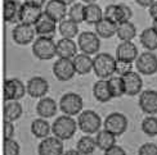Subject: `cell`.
<instances>
[{
	"instance_id": "1",
	"label": "cell",
	"mask_w": 157,
	"mask_h": 155,
	"mask_svg": "<svg viewBox=\"0 0 157 155\" xmlns=\"http://www.w3.org/2000/svg\"><path fill=\"white\" fill-rule=\"evenodd\" d=\"M93 72L99 80H108L116 72V56L108 53H98L93 58Z\"/></svg>"
},
{
	"instance_id": "2",
	"label": "cell",
	"mask_w": 157,
	"mask_h": 155,
	"mask_svg": "<svg viewBox=\"0 0 157 155\" xmlns=\"http://www.w3.org/2000/svg\"><path fill=\"white\" fill-rule=\"evenodd\" d=\"M77 128H78L77 121H75L74 117H71V115L63 114L57 117L56 121L53 122V124H52V133L56 137L64 141V140L72 139L77 131Z\"/></svg>"
},
{
	"instance_id": "3",
	"label": "cell",
	"mask_w": 157,
	"mask_h": 155,
	"mask_svg": "<svg viewBox=\"0 0 157 155\" xmlns=\"http://www.w3.org/2000/svg\"><path fill=\"white\" fill-rule=\"evenodd\" d=\"M78 130L82 131L85 135H94L101 131V127L103 126L101 115L97 112L86 109L82 110L77 117Z\"/></svg>"
},
{
	"instance_id": "4",
	"label": "cell",
	"mask_w": 157,
	"mask_h": 155,
	"mask_svg": "<svg viewBox=\"0 0 157 155\" xmlns=\"http://www.w3.org/2000/svg\"><path fill=\"white\" fill-rule=\"evenodd\" d=\"M32 54L39 60H52L57 55V42L52 37L39 36L32 42Z\"/></svg>"
},
{
	"instance_id": "5",
	"label": "cell",
	"mask_w": 157,
	"mask_h": 155,
	"mask_svg": "<svg viewBox=\"0 0 157 155\" xmlns=\"http://www.w3.org/2000/svg\"><path fill=\"white\" fill-rule=\"evenodd\" d=\"M77 46L81 53L88 55H97L101 49V37L95 32L84 31L77 36Z\"/></svg>"
},
{
	"instance_id": "6",
	"label": "cell",
	"mask_w": 157,
	"mask_h": 155,
	"mask_svg": "<svg viewBox=\"0 0 157 155\" xmlns=\"http://www.w3.org/2000/svg\"><path fill=\"white\" fill-rule=\"evenodd\" d=\"M84 108V100L76 92H67L62 95V98L59 100V109L62 110L63 114L66 115H78L82 112Z\"/></svg>"
},
{
	"instance_id": "7",
	"label": "cell",
	"mask_w": 157,
	"mask_h": 155,
	"mask_svg": "<svg viewBox=\"0 0 157 155\" xmlns=\"http://www.w3.org/2000/svg\"><path fill=\"white\" fill-rule=\"evenodd\" d=\"M128 124H129L128 117L125 114L119 113V112L109 113L103 122L104 130H107L111 133H113L116 137H119V136H121V135H124L126 132Z\"/></svg>"
},
{
	"instance_id": "8",
	"label": "cell",
	"mask_w": 157,
	"mask_h": 155,
	"mask_svg": "<svg viewBox=\"0 0 157 155\" xmlns=\"http://www.w3.org/2000/svg\"><path fill=\"white\" fill-rule=\"evenodd\" d=\"M133 17V10L128 4H109L104 9V18L119 24L121 22L130 21Z\"/></svg>"
},
{
	"instance_id": "9",
	"label": "cell",
	"mask_w": 157,
	"mask_h": 155,
	"mask_svg": "<svg viewBox=\"0 0 157 155\" xmlns=\"http://www.w3.org/2000/svg\"><path fill=\"white\" fill-rule=\"evenodd\" d=\"M27 94V86L19 78H8L4 82V100L18 101Z\"/></svg>"
},
{
	"instance_id": "10",
	"label": "cell",
	"mask_w": 157,
	"mask_h": 155,
	"mask_svg": "<svg viewBox=\"0 0 157 155\" xmlns=\"http://www.w3.org/2000/svg\"><path fill=\"white\" fill-rule=\"evenodd\" d=\"M53 74L58 81H62V82H67L70 80H72L76 74L74 60L58 58L56 63L53 64Z\"/></svg>"
},
{
	"instance_id": "11",
	"label": "cell",
	"mask_w": 157,
	"mask_h": 155,
	"mask_svg": "<svg viewBox=\"0 0 157 155\" xmlns=\"http://www.w3.org/2000/svg\"><path fill=\"white\" fill-rule=\"evenodd\" d=\"M135 67L140 74L152 76L157 73V55L153 51H144L139 54L138 59L135 60Z\"/></svg>"
},
{
	"instance_id": "12",
	"label": "cell",
	"mask_w": 157,
	"mask_h": 155,
	"mask_svg": "<svg viewBox=\"0 0 157 155\" xmlns=\"http://www.w3.org/2000/svg\"><path fill=\"white\" fill-rule=\"evenodd\" d=\"M35 35L36 31L35 27L31 24H25V23H18L12 31V38L17 45H29L31 42H34L35 40Z\"/></svg>"
},
{
	"instance_id": "13",
	"label": "cell",
	"mask_w": 157,
	"mask_h": 155,
	"mask_svg": "<svg viewBox=\"0 0 157 155\" xmlns=\"http://www.w3.org/2000/svg\"><path fill=\"white\" fill-rule=\"evenodd\" d=\"M37 154L39 155H63L64 146L63 141L56 136H49L43 139L40 144L37 145Z\"/></svg>"
},
{
	"instance_id": "14",
	"label": "cell",
	"mask_w": 157,
	"mask_h": 155,
	"mask_svg": "<svg viewBox=\"0 0 157 155\" xmlns=\"http://www.w3.org/2000/svg\"><path fill=\"white\" fill-rule=\"evenodd\" d=\"M27 94L34 99H43L49 91V83L41 76H34L26 83Z\"/></svg>"
},
{
	"instance_id": "15",
	"label": "cell",
	"mask_w": 157,
	"mask_h": 155,
	"mask_svg": "<svg viewBox=\"0 0 157 155\" xmlns=\"http://www.w3.org/2000/svg\"><path fill=\"white\" fill-rule=\"evenodd\" d=\"M138 105L144 114H148V115L157 114V91L156 90H144V91H142L139 94Z\"/></svg>"
},
{
	"instance_id": "16",
	"label": "cell",
	"mask_w": 157,
	"mask_h": 155,
	"mask_svg": "<svg viewBox=\"0 0 157 155\" xmlns=\"http://www.w3.org/2000/svg\"><path fill=\"white\" fill-rule=\"evenodd\" d=\"M36 35L41 36V37H52L56 35L57 31V22L54 19H52L47 13L43 12L41 17L39 18V21L36 22V24L34 26Z\"/></svg>"
},
{
	"instance_id": "17",
	"label": "cell",
	"mask_w": 157,
	"mask_h": 155,
	"mask_svg": "<svg viewBox=\"0 0 157 155\" xmlns=\"http://www.w3.org/2000/svg\"><path fill=\"white\" fill-rule=\"evenodd\" d=\"M41 14H43L41 8H37V6L23 3V4H21V8H19L18 22L25 23V24L35 26L36 22L39 21V18L41 17Z\"/></svg>"
},
{
	"instance_id": "18",
	"label": "cell",
	"mask_w": 157,
	"mask_h": 155,
	"mask_svg": "<svg viewBox=\"0 0 157 155\" xmlns=\"http://www.w3.org/2000/svg\"><path fill=\"white\" fill-rule=\"evenodd\" d=\"M138 48L133 41H121L116 48V59L134 63L138 59Z\"/></svg>"
},
{
	"instance_id": "19",
	"label": "cell",
	"mask_w": 157,
	"mask_h": 155,
	"mask_svg": "<svg viewBox=\"0 0 157 155\" xmlns=\"http://www.w3.org/2000/svg\"><path fill=\"white\" fill-rule=\"evenodd\" d=\"M124 85H125V95L129 96H135L142 92L143 88V80L142 76L138 72H130L126 76L122 77Z\"/></svg>"
},
{
	"instance_id": "20",
	"label": "cell",
	"mask_w": 157,
	"mask_h": 155,
	"mask_svg": "<svg viewBox=\"0 0 157 155\" xmlns=\"http://www.w3.org/2000/svg\"><path fill=\"white\" fill-rule=\"evenodd\" d=\"M44 12L47 13L52 19H54L57 23H59L63 19H66V14H68L67 5L59 2V0H49V2H47Z\"/></svg>"
},
{
	"instance_id": "21",
	"label": "cell",
	"mask_w": 157,
	"mask_h": 155,
	"mask_svg": "<svg viewBox=\"0 0 157 155\" xmlns=\"http://www.w3.org/2000/svg\"><path fill=\"white\" fill-rule=\"evenodd\" d=\"M77 42L72 38H61L57 41V55L58 58H64V59H74L78 54L77 53Z\"/></svg>"
},
{
	"instance_id": "22",
	"label": "cell",
	"mask_w": 157,
	"mask_h": 155,
	"mask_svg": "<svg viewBox=\"0 0 157 155\" xmlns=\"http://www.w3.org/2000/svg\"><path fill=\"white\" fill-rule=\"evenodd\" d=\"M58 110V105L53 98L45 96V98L40 99L36 105V113L39 114L40 118H52L57 114Z\"/></svg>"
},
{
	"instance_id": "23",
	"label": "cell",
	"mask_w": 157,
	"mask_h": 155,
	"mask_svg": "<svg viewBox=\"0 0 157 155\" xmlns=\"http://www.w3.org/2000/svg\"><path fill=\"white\" fill-rule=\"evenodd\" d=\"M72 60L76 69V74H80V76L89 74L93 70V58L88 54L78 53Z\"/></svg>"
},
{
	"instance_id": "24",
	"label": "cell",
	"mask_w": 157,
	"mask_h": 155,
	"mask_svg": "<svg viewBox=\"0 0 157 155\" xmlns=\"http://www.w3.org/2000/svg\"><path fill=\"white\" fill-rule=\"evenodd\" d=\"M30 130L35 137L43 140V139L49 137V135L52 132V126L45 118H37L32 121Z\"/></svg>"
},
{
	"instance_id": "25",
	"label": "cell",
	"mask_w": 157,
	"mask_h": 155,
	"mask_svg": "<svg viewBox=\"0 0 157 155\" xmlns=\"http://www.w3.org/2000/svg\"><path fill=\"white\" fill-rule=\"evenodd\" d=\"M139 41L147 51L157 50V30H155L153 27L144 28L140 32Z\"/></svg>"
},
{
	"instance_id": "26",
	"label": "cell",
	"mask_w": 157,
	"mask_h": 155,
	"mask_svg": "<svg viewBox=\"0 0 157 155\" xmlns=\"http://www.w3.org/2000/svg\"><path fill=\"white\" fill-rule=\"evenodd\" d=\"M117 37L121 41H133L136 37V27L133 22L125 21L117 24Z\"/></svg>"
},
{
	"instance_id": "27",
	"label": "cell",
	"mask_w": 157,
	"mask_h": 155,
	"mask_svg": "<svg viewBox=\"0 0 157 155\" xmlns=\"http://www.w3.org/2000/svg\"><path fill=\"white\" fill-rule=\"evenodd\" d=\"M93 96L97 101L99 103H107L112 99L108 88L107 80H98L93 85Z\"/></svg>"
},
{
	"instance_id": "28",
	"label": "cell",
	"mask_w": 157,
	"mask_h": 155,
	"mask_svg": "<svg viewBox=\"0 0 157 155\" xmlns=\"http://www.w3.org/2000/svg\"><path fill=\"white\" fill-rule=\"evenodd\" d=\"M23 113V108L19 101H5L4 106V121L5 122H14L21 118Z\"/></svg>"
},
{
	"instance_id": "29",
	"label": "cell",
	"mask_w": 157,
	"mask_h": 155,
	"mask_svg": "<svg viewBox=\"0 0 157 155\" xmlns=\"http://www.w3.org/2000/svg\"><path fill=\"white\" fill-rule=\"evenodd\" d=\"M95 141H97V146L98 149H101L103 151H107L111 149L112 146L116 145V136L113 133H111L107 130H101L95 135Z\"/></svg>"
},
{
	"instance_id": "30",
	"label": "cell",
	"mask_w": 157,
	"mask_h": 155,
	"mask_svg": "<svg viewBox=\"0 0 157 155\" xmlns=\"http://www.w3.org/2000/svg\"><path fill=\"white\" fill-rule=\"evenodd\" d=\"M117 32V24L108 21V19L103 18L101 22L95 24V34L101 38H111L116 35Z\"/></svg>"
},
{
	"instance_id": "31",
	"label": "cell",
	"mask_w": 157,
	"mask_h": 155,
	"mask_svg": "<svg viewBox=\"0 0 157 155\" xmlns=\"http://www.w3.org/2000/svg\"><path fill=\"white\" fill-rule=\"evenodd\" d=\"M97 141L95 137L90 136V135H84L78 139L76 144V150L81 155H91L97 149Z\"/></svg>"
},
{
	"instance_id": "32",
	"label": "cell",
	"mask_w": 157,
	"mask_h": 155,
	"mask_svg": "<svg viewBox=\"0 0 157 155\" xmlns=\"http://www.w3.org/2000/svg\"><path fill=\"white\" fill-rule=\"evenodd\" d=\"M104 18V12L97 3L85 5V22L88 24H97Z\"/></svg>"
},
{
	"instance_id": "33",
	"label": "cell",
	"mask_w": 157,
	"mask_h": 155,
	"mask_svg": "<svg viewBox=\"0 0 157 155\" xmlns=\"http://www.w3.org/2000/svg\"><path fill=\"white\" fill-rule=\"evenodd\" d=\"M58 31H59V34L63 38H72L74 40L76 36L80 35L78 34V24L68 18L59 22V24H58Z\"/></svg>"
},
{
	"instance_id": "34",
	"label": "cell",
	"mask_w": 157,
	"mask_h": 155,
	"mask_svg": "<svg viewBox=\"0 0 157 155\" xmlns=\"http://www.w3.org/2000/svg\"><path fill=\"white\" fill-rule=\"evenodd\" d=\"M19 4L17 0H4V19L6 22H17L19 16Z\"/></svg>"
},
{
	"instance_id": "35",
	"label": "cell",
	"mask_w": 157,
	"mask_h": 155,
	"mask_svg": "<svg viewBox=\"0 0 157 155\" xmlns=\"http://www.w3.org/2000/svg\"><path fill=\"white\" fill-rule=\"evenodd\" d=\"M107 82H108V88H109L112 99L121 98L122 95H125V85H124L122 77L115 74L112 77H109Z\"/></svg>"
},
{
	"instance_id": "36",
	"label": "cell",
	"mask_w": 157,
	"mask_h": 155,
	"mask_svg": "<svg viewBox=\"0 0 157 155\" xmlns=\"http://www.w3.org/2000/svg\"><path fill=\"white\" fill-rule=\"evenodd\" d=\"M68 19L74 21L75 23H82L85 22V4L84 3H75L71 5L68 9Z\"/></svg>"
},
{
	"instance_id": "37",
	"label": "cell",
	"mask_w": 157,
	"mask_h": 155,
	"mask_svg": "<svg viewBox=\"0 0 157 155\" xmlns=\"http://www.w3.org/2000/svg\"><path fill=\"white\" fill-rule=\"evenodd\" d=\"M142 131L149 137L157 136V117H155V115H147L142 121Z\"/></svg>"
},
{
	"instance_id": "38",
	"label": "cell",
	"mask_w": 157,
	"mask_h": 155,
	"mask_svg": "<svg viewBox=\"0 0 157 155\" xmlns=\"http://www.w3.org/2000/svg\"><path fill=\"white\" fill-rule=\"evenodd\" d=\"M130 72H133V63L116 59V72H115V74L124 77Z\"/></svg>"
},
{
	"instance_id": "39",
	"label": "cell",
	"mask_w": 157,
	"mask_h": 155,
	"mask_svg": "<svg viewBox=\"0 0 157 155\" xmlns=\"http://www.w3.org/2000/svg\"><path fill=\"white\" fill-rule=\"evenodd\" d=\"M21 147L14 139L4 140V155H19Z\"/></svg>"
},
{
	"instance_id": "40",
	"label": "cell",
	"mask_w": 157,
	"mask_h": 155,
	"mask_svg": "<svg viewBox=\"0 0 157 155\" xmlns=\"http://www.w3.org/2000/svg\"><path fill=\"white\" fill-rule=\"evenodd\" d=\"M138 155H157V145L153 142H146L138 149Z\"/></svg>"
},
{
	"instance_id": "41",
	"label": "cell",
	"mask_w": 157,
	"mask_h": 155,
	"mask_svg": "<svg viewBox=\"0 0 157 155\" xmlns=\"http://www.w3.org/2000/svg\"><path fill=\"white\" fill-rule=\"evenodd\" d=\"M16 128L13 122H5L4 121V140H12L14 137Z\"/></svg>"
},
{
	"instance_id": "42",
	"label": "cell",
	"mask_w": 157,
	"mask_h": 155,
	"mask_svg": "<svg viewBox=\"0 0 157 155\" xmlns=\"http://www.w3.org/2000/svg\"><path fill=\"white\" fill-rule=\"evenodd\" d=\"M104 155H126V151L124 147H121L119 145H115V146L111 147V149H108L107 151H104Z\"/></svg>"
},
{
	"instance_id": "43",
	"label": "cell",
	"mask_w": 157,
	"mask_h": 155,
	"mask_svg": "<svg viewBox=\"0 0 157 155\" xmlns=\"http://www.w3.org/2000/svg\"><path fill=\"white\" fill-rule=\"evenodd\" d=\"M148 12H149V16H151V18L153 21H157V0L148 8Z\"/></svg>"
},
{
	"instance_id": "44",
	"label": "cell",
	"mask_w": 157,
	"mask_h": 155,
	"mask_svg": "<svg viewBox=\"0 0 157 155\" xmlns=\"http://www.w3.org/2000/svg\"><path fill=\"white\" fill-rule=\"evenodd\" d=\"M47 0H25L26 4H30V5H34V6H37V8H43Z\"/></svg>"
},
{
	"instance_id": "45",
	"label": "cell",
	"mask_w": 157,
	"mask_h": 155,
	"mask_svg": "<svg viewBox=\"0 0 157 155\" xmlns=\"http://www.w3.org/2000/svg\"><path fill=\"white\" fill-rule=\"evenodd\" d=\"M155 2L156 0H135V3L139 6H142V8H149Z\"/></svg>"
},
{
	"instance_id": "46",
	"label": "cell",
	"mask_w": 157,
	"mask_h": 155,
	"mask_svg": "<svg viewBox=\"0 0 157 155\" xmlns=\"http://www.w3.org/2000/svg\"><path fill=\"white\" fill-rule=\"evenodd\" d=\"M63 155H81L80 153H78L76 149H71V150H67V151H64Z\"/></svg>"
},
{
	"instance_id": "47",
	"label": "cell",
	"mask_w": 157,
	"mask_h": 155,
	"mask_svg": "<svg viewBox=\"0 0 157 155\" xmlns=\"http://www.w3.org/2000/svg\"><path fill=\"white\" fill-rule=\"evenodd\" d=\"M59 2H62L63 4H66V5H72V4H75L76 0H59Z\"/></svg>"
},
{
	"instance_id": "48",
	"label": "cell",
	"mask_w": 157,
	"mask_h": 155,
	"mask_svg": "<svg viewBox=\"0 0 157 155\" xmlns=\"http://www.w3.org/2000/svg\"><path fill=\"white\" fill-rule=\"evenodd\" d=\"M81 2H82L85 5H86V4H94L97 0H81Z\"/></svg>"
},
{
	"instance_id": "49",
	"label": "cell",
	"mask_w": 157,
	"mask_h": 155,
	"mask_svg": "<svg viewBox=\"0 0 157 155\" xmlns=\"http://www.w3.org/2000/svg\"><path fill=\"white\" fill-rule=\"evenodd\" d=\"M152 27H153L155 30H157V21H153V23H152Z\"/></svg>"
}]
</instances>
